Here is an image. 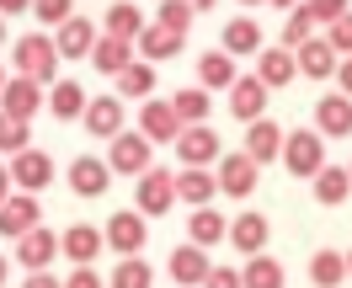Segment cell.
<instances>
[{
    "mask_svg": "<svg viewBox=\"0 0 352 288\" xmlns=\"http://www.w3.org/2000/svg\"><path fill=\"white\" fill-rule=\"evenodd\" d=\"M214 181H219L224 198H251V192H256V181H262V166L245 155V150H235V155H219Z\"/></svg>",
    "mask_w": 352,
    "mask_h": 288,
    "instance_id": "3",
    "label": "cell"
},
{
    "mask_svg": "<svg viewBox=\"0 0 352 288\" xmlns=\"http://www.w3.org/2000/svg\"><path fill=\"white\" fill-rule=\"evenodd\" d=\"M347 278V251H315L309 256V283L315 288H342Z\"/></svg>",
    "mask_w": 352,
    "mask_h": 288,
    "instance_id": "32",
    "label": "cell"
},
{
    "mask_svg": "<svg viewBox=\"0 0 352 288\" xmlns=\"http://www.w3.org/2000/svg\"><path fill=\"white\" fill-rule=\"evenodd\" d=\"M187 5H192V11H214V0H187Z\"/></svg>",
    "mask_w": 352,
    "mask_h": 288,
    "instance_id": "50",
    "label": "cell"
},
{
    "mask_svg": "<svg viewBox=\"0 0 352 288\" xmlns=\"http://www.w3.org/2000/svg\"><path fill=\"white\" fill-rule=\"evenodd\" d=\"M54 48H59V59H91V48H96V27L86 16H69V22L54 27Z\"/></svg>",
    "mask_w": 352,
    "mask_h": 288,
    "instance_id": "15",
    "label": "cell"
},
{
    "mask_svg": "<svg viewBox=\"0 0 352 288\" xmlns=\"http://www.w3.org/2000/svg\"><path fill=\"white\" fill-rule=\"evenodd\" d=\"M112 80H118V96H123V102H139V96L155 91V65H139V59H133V65L123 69V75H112Z\"/></svg>",
    "mask_w": 352,
    "mask_h": 288,
    "instance_id": "36",
    "label": "cell"
},
{
    "mask_svg": "<svg viewBox=\"0 0 352 288\" xmlns=\"http://www.w3.org/2000/svg\"><path fill=\"white\" fill-rule=\"evenodd\" d=\"M102 245H107V235H102L96 224H69L65 235H59V251H65V256H69L75 267H91Z\"/></svg>",
    "mask_w": 352,
    "mask_h": 288,
    "instance_id": "20",
    "label": "cell"
},
{
    "mask_svg": "<svg viewBox=\"0 0 352 288\" xmlns=\"http://www.w3.org/2000/svg\"><path fill=\"white\" fill-rule=\"evenodd\" d=\"M283 166L299 181H315V171L326 166V133L320 129H294L283 139Z\"/></svg>",
    "mask_w": 352,
    "mask_h": 288,
    "instance_id": "1",
    "label": "cell"
},
{
    "mask_svg": "<svg viewBox=\"0 0 352 288\" xmlns=\"http://www.w3.org/2000/svg\"><path fill=\"white\" fill-rule=\"evenodd\" d=\"M230 112H235L241 123L267 118V86L256 80V75H245V80H235V86H230Z\"/></svg>",
    "mask_w": 352,
    "mask_h": 288,
    "instance_id": "23",
    "label": "cell"
},
{
    "mask_svg": "<svg viewBox=\"0 0 352 288\" xmlns=\"http://www.w3.org/2000/svg\"><path fill=\"white\" fill-rule=\"evenodd\" d=\"M309 27H315L309 5H294V11H288V22H283V48H299V43H309V38H315Z\"/></svg>",
    "mask_w": 352,
    "mask_h": 288,
    "instance_id": "40",
    "label": "cell"
},
{
    "mask_svg": "<svg viewBox=\"0 0 352 288\" xmlns=\"http://www.w3.org/2000/svg\"><path fill=\"white\" fill-rule=\"evenodd\" d=\"M54 256H59V235L54 230H27L22 241H16V262L27 267V272H43V267H54Z\"/></svg>",
    "mask_w": 352,
    "mask_h": 288,
    "instance_id": "14",
    "label": "cell"
},
{
    "mask_svg": "<svg viewBox=\"0 0 352 288\" xmlns=\"http://www.w3.org/2000/svg\"><path fill=\"white\" fill-rule=\"evenodd\" d=\"M27 230H38V192H11L0 203V235L6 241H22Z\"/></svg>",
    "mask_w": 352,
    "mask_h": 288,
    "instance_id": "9",
    "label": "cell"
},
{
    "mask_svg": "<svg viewBox=\"0 0 352 288\" xmlns=\"http://www.w3.org/2000/svg\"><path fill=\"white\" fill-rule=\"evenodd\" d=\"M139 133H144L150 144H176L182 118H176L171 102H139Z\"/></svg>",
    "mask_w": 352,
    "mask_h": 288,
    "instance_id": "10",
    "label": "cell"
},
{
    "mask_svg": "<svg viewBox=\"0 0 352 288\" xmlns=\"http://www.w3.org/2000/svg\"><path fill=\"white\" fill-rule=\"evenodd\" d=\"M139 187H133V208L144 214V219H155V214H166L176 203V177L171 171H160V166H150L144 177H133Z\"/></svg>",
    "mask_w": 352,
    "mask_h": 288,
    "instance_id": "4",
    "label": "cell"
},
{
    "mask_svg": "<svg viewBox=\"0 0 352 288\" xmlns=\"http://www.w3.org/2000/svg\"><path fill=\"white\" fill-rule=\"evenodd\" d=\"M11 198V171H6V166H0V203Z\"/></svg>",
    "mask_w": 352,
    "mask_h": 288,
    "instance_id": "49",
    "label": "cell"
},
{
    "mask_svg": "<svg viewBox=\"0 0 352 288\" xmlns=\"http://www.w3.org/2000/svg\"><path fill=\"white\" fill-rule=\"evenodd\" d=\"M283 139L288 133L272 123V118H256V123H245V155L256 160V166H267V160L283 155Z\"/></svg>",
    "mask_w": 352,
    "mask_h": 288,
    "instance_id": "19",
    "label": "cell"
},
{
    "mask_svg": "<svg viewBox=\"0 0 352 288\" xmlns=\"http://www.w3.org/2000/svg\"><path fill=\"white\" fill-rule=\"evenodd\" d=\"M150 155H155L150 139H144L139 129H133V133L123 129L118 139H112V150H107V166L118 171V177H144V171H150Z\"/></svg>",
    "mask_w": 352,
    "mask_h": 288,
    "instance_id": "5",
    "label": "cell"
},
{
    "mask_svg": "<svg viewBox=\"0 0 352 288\" xmlns=\"http://www.w3.org/2000/svg\"><path fill=\"white\" fill-rule=\"evenodd\" d=\"M6 272H11V262H6V256H0V283H6Z\"/></svg>",
    "mask_w": 352,
    "mask_h": 288,
    "instance_id": "52",
    "label": "cell"
},
{
    "mask_svg": "<svg viewBox=\"0 0 352 288\" xmlns=\"http://www.w3.org/2000/svg\"><path fill=\"white\" fill-rule=\"evenodd\" d=\"M150 283H155V267L144 262V256H123L107 288H150Z\"/></svg>",
    "mask_w": 352,
    "mask_h": 288,
    "instance_id": "37",
    "label": "cell"
},
{
    "mask_svg": "<svg viewBox=\"0 0 352 288\" xmlns=\"http://www.w3.org/2000/svg\"><path fill=\"white\" fill-rule=\"evenodd\" d=\"M241 278H245V288H283L288 283V278H283V262H278V256H267V251L245 256Z\"/></svg>",
    "mask_w": 352,
    "mask_h": 288,
    "instance_id": "31",
    "label": "cell"
},
{
    "mask_svg": "<svg viewBox=\"0 0 352 288\" xmlns=\"http://www.w3.org/2000/svg\"><path fill=\"white\" fill-rule=\"evenodd\" d=\"M176 155H182V166H219L224 144L208 123H187V129L176 133Z\"/></svg>",
    "mask_w": 352,
    "mask_h": 288,
    "instance_id": "6",
    "label": "cell"
},
{
    "mask_svg": "<svg viewBox=\"0 0 352 288\" xmlns=\"http://www.w3.org/2000/svg\"><path fill=\"white\" fill-rule=\"evenodd\" d=\"M305 5H309V16H315V22H336V16H347V11H352V5H347V0H305Z\"/></svg>",
    "mask_w": 352,
    "mask_h": 288,
    "instance_id": "43",
    "label": "cell"
},
{
    "mask_svg": "<svg viewBox=\"0 0 352 288\" xmlns=\"http://www.w3.org/2000/svg\"><path fill=\"white\" fill-rule=\"evenodd\" d=\"M80 123H86L91 139H118V133H123V96H96V102H86Z\"/></svg>",
    "mask_w": 352,
    "mask_h": 288,
    "instance_id": "12",
    "label": "cell"
},
{
    "mask_svg": "<svg viewBox=\"0 0 352 288\" xmlns=\"http://www.w3.org/2000/svg\"><path fill=\"white\" fill-rule=\"evenodd\" d=\"M192 16H198V11H192L187 0H160V11H155V22H166L171 32H182V38L192 32Z\"/></svg>",
    "mask_w": 352,
    "mask_h": 288,
    "instance_id": "39",
    "label": "cell"
},
{
    "mask_svg": "<svg viewBox=\"0 0 352 288\" xmlns=\"http://www.w3.org/2000/svg\"><path fill=\"white\" fill-rule=\"evenodd\" d=\"M235 80H241V75H235V59H230L224 48H208L198 59V86L203 91H230Z\"/></svg>",
    "mask_w": 352,
    "mask_h": 288,
    "instance_id": "28",
    "label": "cell"
},
{
    "mask_svg": "<svg viewBox=\"0 0 352 288\" xmlns=\"http://www.w3.org/2000/svg\"><path fill=\"white\" fill-rule=\"evenodd\" d=\"M336 80H342V96H352V59H342V65H336Z\"/></svg>",
    "mask_w": 352,
    "mask_h": 288,
    "instance_id": "47",
    "label": "cell"
},
{
    "mask_svg": "<svg viewBox=\"0 0 352 288\" xmlns=\"http://www.w3.org/2000/svg\"><path fill=\"white\" fill-rule=\"evenodd\" d=\"M11 181H16L22 192H38V187L54 181V160H48L43 150H32V144H27L22 155H11Z\"/></svg>",
    "mask_w": 352,
    "mask_h": 288,
    "instance_id": "18",
    "label": "cell"
},
{
    "mask_svg": "<svg viewBox=\"0 0 352 288\" xmlns=\"http://www.w3.org/2000/svg\"><path fill=\"white\" fill-rule=\"evenodd\" d=\"M91 65L102 69V75H123V69L133 65V43H129V38L102 32V38H96V48H91Z\"/></svg>",
    "mask_w": 352,
    "mask_h": 288,
    "instance_id": "27",
    "label": "cell"
},
{
    "mask_svg": "<svg viewBox=\"0 0 352 288\" xmlns=\"http://www.w3.org/2000/svg\"><path fill=\"white\" fill-rule=\"evenodd\" d=\"M214 192H219V181H214V171H208V166H182V177H176V198H182V203L208 208V203H214Z\"/></svg>",
    "mask_w": 352,
    "mask_h": 288,
    "instance_id": "24",
    "label": "cell"
},
{
    "mask_svg": "<svg viewBox=\"0 0 352 288\" xmlns=\"http://www.w3.org/2000/svg\"><path fill=\"white\" fill-rule=\"evenodd\" d=\"M315 129L326 133V139H347L352 133V96H342V91L320 96L315 102Z\"/></svg>",
    "mask_w": 352,
    "mask_h": 288,
    "instance_id": "17",
    "label": "cell"
},
{
    "mask_svg": "<svg viewBox=\"0 0 352 288\" xmlns=\"http://www.w3.org/2000/svg\"><path fill=\"white\" fill-rule=\"evenodd\" d=\"M294 59H299V75H309V80H331V75H336V65H342V54H336L326 38L299 43V48H294Z\"/></svg>",
    "mask_w": 352,
    "mask_h": 288,
    "instance_id": "21",
    "label": "cell"
},
{
    "mask_svg": "<svg viewBox=\"0 0 352 288\" xmlns=\"http://www.w3.org/2000/svg\"><path fill=\"white\" fill-rule=\"evenodd\" d=\"M326 43L336 48V54H342V59H352V11H347V16H336V22H331V32H326Z\"/></svg>",
    "mask_w": 352,
    "mask_h": 288,
    "instance_id": "42",
    "label": "cell"
},
{
    "mask_svg": "<svg viewBox=\"0 0 352 288\" xmlns=\"http://www.w3.org/2000/svg\"><path fill=\"white\" fill-rule=\"evenodd\" d=\"M65 288H107V283L96 278V267H75V272L65 278Z\"/></svg>",
    "mask_w": 352,
    "mask_h": 288,
    "instance_id": "45",
    "label": "cell"
},
{
    "mask_svg": "<svg viewBox=\"0 0 352 288\" xmlns=\"http://www.w3.org/2000/svg\"><path fill=\"white\" fill-rule=\"evenodd\" d=\"M241 5H262V0H241Z\"/></svg>",
    "mask_w": 352,
    "mask_h": 288,
    "instance_id": "53",
    "label": "cell"
},
{
    "mask_svg": "<svg viewBox=\"0 0 352 288\" xmlns=\"http://www.w3.org/2000/svg\"><path fill=\"white\" fill-rule=\"evenodd\" d=\"M182 43H187V38H182V32H171L166 22H150L144 32H139V54H144V59H176V54H182Z\"/></svg>",
    "mask_w": 352,
    "mask_h": 288,
    "instance_id": "30",
    "label": "cell"
},
{
    "mask_svg": "<svg viewBox=\"0 0 352 288\" xmlns=\"http://www.w3.org/2000/svg\"><path fill=\"white\" fill-rule=\"evenodd\" d=\"M347 272H352V251H347Z\"/></svg>",
    "mask_w": 352,
    "mask_h": 288,
    "instance_id": "56",
    "label": "cell"
},
{
    "mask_svg": "<svg viewBox=\"0 0 352 288\" xmlns=\"http://www.w3.org/2000/svg\"><path fill=\"white\" fill-rule=\"evenodd\" d=\"M219 48L230 54V59L262 54V27L251 22V16H230V22H224V38H219Z\"/></svg>",
    "mask_w": 352,
    "mask_h": 288,
    "instance_id": "25",
    "label": "cell"
},
{
    "mask_svg": "<svg viewBox=\"0 0 352 288\" xmlns=\"http://www.w3.org/2000/svg\"><path fill=\"white\" fill-rule=\"evenodd\" d=\"M32 16H38L43 27H59V22L75 16V0H32Z\"/></svg>",
    "mask_w": 352,
    "mask_h": 288,
    "instance_id": "41",
    "label": "cell"
},
{
    "mask_svg": "<svg viewBox=\"0 0 352 288\" xmlns=\"http://www.w3.org/2000/svg\"><path fill=\"white\" fill-rule=\"evenodd\" d=\"M16 59V75H27V80H54V65H59V48H54V38H43V32H27V38H16V48H11Z\"/></svg>",
    "mask_w": 352,
    "mask_h": 288,
    "instance_id": "2",
    "label": "cell"
},
{
    "mask_svg": "<svg viewBox=\"0 0 352 288\" xmlns=\"http://www.w3.org/2000/svg\"><path fill=\"white\" fill-rule=\"evenodd\" d=\"M48 107V96L38 80H27V75H16V80H6V91H0V112H11V118H22V123H32V112Z\"/></svg>",
    "mask_w": 352,
    "mask_h": 288,
    "instance_id": "11",
    "label": "cell"
},
{
    "mask_svg": "<svg viewBox=\"0 0 352 288\" xmlns=\"http://www.w3.org/2000/svg\"><path fill=\"white\" fill-rule=\"evenodd\" d=\"M144 16H139V5L133 0H118V5H107V32L112 38H129V43H139V32H144Z\"/></svg>",
    "mask_w": 352,
    "mask_h": 288,
    "instance_id": "34",
    "label": "cell"
},
{
    "mask_svg": "<svg viewBox=\"0 0 352 288\" xmlns=\"http://www.w3.org/2000/svg\"><path fill=\"white\" fill-rule=\"evenodd\" d=\"M0 38H6V16H0Z\"/></svg>",
    "mask_w": 352,
    "mask_h": 288,
    "instance_id": "55",
    "label": "cell"
},
{
    "mask_svg": "<svg viewBox=\"0 0 352 288\" xmlns=\"http://www.w3.org/2000/svg\"><path fill=\"white\" fill-rule=\"evenodd\" d=\"M22 288H65V283H59V278H54V272H32V278H27Z\"/></svg>",
    "mask_w": 352,
    "mask_h": 288,
    "instance_id": "46",
    "label": "cell"
},
{
    "mask_svg": "<svg viewBox=\"0 0 352 288\" xmlns=\"http://www.w3.org/2000/svg\"><path fill=\"white\" fill-rule=\"evenodd\" d=\"M171 107H176V118H182V129H187V123H208L214 102H208V91H203V86H187V91H176V96H171Z\"/></svg>",
    "mask_w": 352,
    "mask_h": 288,
    "instance_id": "35",
    "label": "cell"
},
{
    "mask_svg": "<svg viewBox=\"0 0 352 288\" xmlns=\"http://www.w3.org/2000/svg\"><path fill=\"white\" fill-rule=\"evenodd\" d=\"M112 187V166L107 160H96V155H75L69 160V192L75 198H102Z\"/></svg>",
    "mask_w": 352,
    "mask_h": 288,
    "instance_id": "8",
    "label": "cell"
},
{
    "mask_svg": "<svg viewBox=\"0 0 352 288\" xmlns=\"http://www.w3.org/2000/svg\"><path fill=\"white\" fill-rule=\"evenodd\" d=\"M187 241L192 245H219V241H230V219H224L219 208L208 203V208H192V219H187Z\"/></svg>",
    "mask_w": 352,
    "mask_h": 288,
    "instance_id": "26",
    "label": "cell"
},
{
    "mask_svg": "<svg viewBox=\"0 0 352 288\" xmlns=\"http://www.w3.org/2000/svg\"><path fill=\"white\" fill-rule=\"evenodd\" d=\"M0 91H6V69H0Z\"/></svg>",
    "mask_w": 352,
    "mask_h": 288,
    "instance_id": "54",
    "label": "cell"
},
{
    "mask_svg": "<svg viewBox=\"0 0 352 288\" xmlns=\"http://www.w3.org/2000/svg\"><path fill=\"white\" fill-rule=\"evenodd\" d=\"M102 235H107V245H112V251H123V256H144V241H150V230H144V214H139V208H118Z\"/></svg>",
    "mask_w": 352,
    "mask_h": 288,
    "instance_id": "7",
    "label": "cell"
},
{
    "mask_svg": "<svg viewBox=\"0 0 352 288\" xmlns=\"http://www.w3.org/2000/svg\"><path fill=\"white\" fill-rule=\"evenodd\" d=\"M267 5H278V11H294V5H299V0H267Z\"/></svg>",
    "mask_w": 352,
    "mask_h": 288,
    "instance_id": "51",
    "label": "cell"
},
{
    "mask_svg": "<svg viewBox=\"0 0 352 288\" xmlns=\"http://www.w3.org/2000/svg\"><path fill=\"white\" fill-rule=\"evenodd\" d=\"M208 251H203V245H192V241H182L171 251V267H166V272H171L176 278V288H203V278H208Z\"/></svg>",
    "mask_w": 352,
    "mask_h": 288,
    "instance_id": "13",
    "label": "cell"
},
{
    "mask_svg": "<svg viewBox=\"0 0 352 288\" xmlns=\"http://www.w3.org/2000/svg\"><path fill=\"white\" fill-rule=\"evenodd\" d=\"M48 112H54L59 123H75V118L86 112V91L75 86V80H54V91H48Z\"/></svg>",
    "mask_w": 352,
    "mask_h": 288,
    "instance_id": "33",
    "label": "cell"
},
{
    "mask_svg": "<svg viewBox=\"0 0 352 288\" xmlns=\"http://www.w3.org/2000/svg\"><path fill=\"white\" fill-rule=\"evenodd\" d=\"M267 235H272V224H267V214H256V208H245V214H235V219H230V245H235V251H245V256L267 251Z\"/></svg>",
    "mask_w": 352,
    "mask_h": 288,
    "instance_id": "16",
    "label": "cell"
},
{
    "mask_svg": "<svg viewBox=\"0 0 352 288\" xmlns=\"http://www.w3.org/2000/svg\"><path fill=\"white\" fill-rule=\"evenodd\" d=\"M27 144H32L27 123H22V118H11V112H0V150H6V155H22Z\"/></svg>",
    "mask_w": 352,
    "mask_h": 288,
    "instance_id": "38",
    "label": "cell"
},
{
    "mask_svg": "<svg viewBox=\"0 0 352 288\" xmlns=\"http://www.w3.org/2000/svg\"><path fill=\"white\" fill-rule=\"evenodd\" d=\"M16 11H32V0H0V16H16Z\"/></svg>",
    "mask_w": 352,
    "mask_h": 288,
    "instance_id": "48",
    "label": "cell"
},
{
    "mask_svg": "<svg viewBox=\"0 0 352 288\" xmlns=\"http://www.w3.org/2000/svg\"><path fill=\"white\" fill-rule=\"evenodd\" d=\"M203 288H245V278L235 272V267H208V278H203Z\"/></svg>",
    "mask_w": 352,
    "mask_h": 288,
    "instance_id": "44",
    "label": "cell"
},
{
    "mask_svg": "<svg viewBox=\"0 0 352 288\" xmlns=\"http://www.w3.org/2000/svg\"><path fill=\"white\" fill-rule=\"evenodd\" d=\"M347 171H352V166H347Z\"/></svg>",
    "mask_w": 352,
    "mask_h": 288,
    "instance_id": "57",
    "label": "cell"
},
{
    "mask_svg": "<svg viewBox=\"0 0 352 288\" xmlns=\"http://www.w3.org/2000/svg\"><path fill=\"white\" fill-rule=\"evenodd\" d=\"M309 192H315V203L336 208V203H347V198H352V171H347V166H320Z\"/></svg>",
    "mask_w": 352,
    "mask_h": 288,
    "instance_id": "29",
    "label": "cell"
},
{
    "mask_svg": "<svg viewBox=\"0 0 352 288\" xmlns=\"http://www.w3.org/2000/svg\"><path fill=\"white\" fill-rule=\"evenodd\" d=\"M299 75V59H294V48H262V59H256V80H262L267 91H283L288 80Z\"/></svg>",
    "mask_w": 352,
    "mask_h": 288,
    "instance_id": "22",
    "label": "cell"
}]
</instances>
